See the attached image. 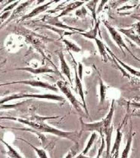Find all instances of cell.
I'll return each mask as SVG.
<instances>
[{
  "instance_id": "1",
  "label": "cell",
  "mask_w": 140,
  "mask_h": 158,
  "mask_svg": "<svg viewBox=\"0 0 140 158\" xmlns=\"http://www.w3.org/2000/svg\"><path fill=\"white\" fill-rule=\"evenodd\" d=\"M59 116H51V117H41L38 116H33L27 118H22L18 117H0V119H9L17 121L18 123H23L26 126L31 127L33 130L39 133H49V134L54 135L55 136L62 138H67L70 140L78 145L79 139H80L81 134L79 131H66L58 129L52 126H49L45 123V120L49 118H56Z\"/></svg>"
},
{
  "instance_id": "2",
  "label": "cell",
  "mask_w": 140,
  "mask_h": 158,
  "mask_svg": "<svg viewBox=\"0 0 140 158\" xmlns=\"http://www.w3.org/2000/svg\"><path fill=\"white\" fill-rule=\"evenodd\" d=\"M57 88L65 95V97L70 101V103H71L72 106L75 109L76 111L80 113V114H82V113H83L81 107L82 103L80 101H78L76 97L73 94L71 90L67 86V84L63 81H58L57 82Z\"/></svg>"
},
{
  "instance_id": "3",
  "label": "cell",
  "mask_w": 140,
  "mask_h": 158,
  "mask_svg": "<svg viewBox=\"0 0 140 158\" xmlns=\"http://www.w3.org/2000/svg\"><path fill=\"white\" fill-rule=\"evenodd\" d=\"M14 84H22V85H30L34 88H41L44 89H47V90H52V91H58L57 87L55 85H52L51 84L47 83V82L42 81H37V80H23V81H15L7 82V83H2L0 84V86H5V85H14Z\"/></svg>"
},
{
  "instance_id": "4",
  "label": "cell",
  "mask_w": 140,
  "mask_h": 158,
  "mask_svg": "<svg viewBox=\"0 0 140 158\" xmlns=\"http://www.w3.org/2000/svg\"><path fill=\"white\" fill-rule=\"evenodd\" d=\"M103 24H104V25L105 26V27L108 29V31H109L110 34H111V38L114 40V41L115 43H116L117 45H118V47H120V49H121L122 52H123V53L125 55L124 49H125L126 50H127L128 52H130L131 55L133 56H133V54L131 52V51L130 50V49L128 48L127 46L126 45V44L124 43V41H123V38H122L121 35L119 34V33H118V31H117V30L115 29L114 27L110 25V24H108L107 21H104Z\"/></svg>"
},
{
  "instance_id": "5",
  "label": "cell",
  "mask_w": 140,
  "mask_h": 158,
  "mask_svg": "<svg viewBox=\"0 0 140 158\" xmlns=\"http://www.w3.org/2000/svg\"><path fill=\"white\" fill-rule=\"evenodd\" d=\"M80 126H81V129L79 132L82 135L83 131H97L99 133L100 135H103V131L105 128H104V122L103 120H101L99 122H96V123H86L82 119V118H80Z\"/></svg>"
},
{
  "instance_id": "6",
  "label": "cell",
  "mask_w": 140,
  "mask_h": 158,
  "mask_svg": "<svg viewBox=\"0 0 140 158\" xmlns=\"http://www.w3.org/2000/svg\"><path fill=\"white\" fill-rule=\"evenodd\" d=\"M42 21L43 22L46 23V24H50V25H53L55 26V27H61L62 29H67V30H70V31H78L80 33H83L84 31V30L83 29H80V28H76V27H69V26L66 25V24L62 23V21H59L58 18L56 16V17H52L50 15H45L43 17V19H42Z\"/></svg>"
},
{
  "instance_id": "7",
  "label": "cell",
  "mask_w": 140,
  "mask_h": 158,
  "mask_svg": "<svg viewBox=\"0 0 140 158\" xmlns=\"http://www.w3.org/2000/svg\"><path fill=\"white\" fill-rule=\"evenodd\" d=\"M14 71H25L33 75H40V74L45 73H55V71L53 69H50L49 67L44 65V66L38 67V68H34V67H20V68H16L14 69Z\"/></svg>"
},
{
  "instance_id": "8",
  "label": "cell",
  "mask_w": 140,
  "mask_h": 158,
  "mask_svg": "<svg viewBox=\"0 0 140 158\" xmlns=\"http://www.w3.org/2000/svg\"><path fill=\"white\" fill-rule=\"evenodd\" d=\"M122 136L123 134L121 132V127H119L117 129L116 138H115L114 146L112 148L111 151H110V157L109 158H118L120 152V148H121V144L122 141Z\"/></svg>"
},
{
  "instance_id": "9",
  "label": "cell",
  "mask_w": 140,
  "mask_h": 158,
  "mask_svg": "<svg viewBox=\"0 0 140 158\" xmlns=\"http://www.w3.org/2000/svg\"><path fill=\"white\" fill-rule=\"evenodd\" d=\"M74 72H75V85H76L75 90H77V93L79 94V95H80V98H81V99H82V101H83V106H82L83 107L86 113V115H89L88 109H87L85 98H84L83 84H82V81L79 78L78 75H77V69H76V67H74Z\"/></svg>"
},
{
  "instance_id": "10",
  "label": "cell",
  "mask_w": 140,
  "mask_h": 158,
  "mask_svg": "<svg viewBox=\"0 0 140 158\" xmlns=\"http://www.w3.org/2000/svg\"><path fill=\"white\" fill-rule=\"evenodd\" d=\"M56 2L57 1H50V2H49L46 3V4L42 5V6H37V8H35L34 9H33L32 11L29 13V14L26 15L25 16H24V17L22 18V19H21V21H24V20H26L27 19H31V18H34V17H35V16L38 15L40 14V13L43 12V11H46L49 7H50V6L52 4V3Z\"/></svg>"
},
{
  "instance_id": "11",
  "label": "cell",
  "mask_w": 140,
  "mask_h": 158,
  "mask_svg": "<svg viewBox=\"0 0 140 158\" xmlns=\"http://www.w3.org/2000/svg\"><path fill=\"white\" fill-rule=\"evenodd\" d=\"M58 57L59 59H60V62H61V69H62V72L64 75L67 77V79L70 81V85H73V81H72L71 79V75H70V69L69 68L68 65L66 62L65 56H64L63 52L61 51L60 52L58 53Z\"/></svg>"
},
{
  "instance_id": "12",
  "label": "cell",
  "mask_w": 140,
  "mask_h": 158,
  "mask_svg": "<svg viewBox=\"0 0 140 158\" xmlns=\"http://www.w3.org/2000/svg\"><path fill=\"white\" fill-rule=\"evenodd\" d=\"M84 3H85V2H73L69 3L67 6H66L65 7H64L63 9H62V11L61 12V14L59 15L58 16H57V17L59 19V18L67 15H68L70 11H74V10L77 9V8H79L80 6H83Z\"/></svg>"
},
{
  "instance_id": "13",
  "label": "cell",
  "mask_w": 140,
  "mask_h": 158,
  "mask_svg": "<svg viewBox=\"0 0 140 158\" xmlns=\"http://www.w3.org/2000/svg\"><path fill=\"white\" fill-rule=\"evenodd\" d=\"M113 132V126L104 130L103 135H105L106 138L105 139V147H106V158H109L110 151H111V136Z\"/></svg>"
},
{
  "instance_id": "14",
  "label": "cell",
  "mask_w": 140,
  "mask_h": 158,
  "mask_svg": "<svg viewBox=\"0 0 140 158\" xmlns=\"http://www.w3.org/2000/svg\"><path fill=\"white\" fill-rule=\"evenodd\" d=\"M0 141L6 146V150H7V151H6V153H7L8 157L9 158H24L14 148L12 147V146L11 145V144H9V143L6 142V141H4V140L2 139V138H0Z\"/></svg>"
},
{
  "instance_id": "15",
  "label": "cell",
  "mask_w": 140,
  "mask_h": 158,
  "mask_svg": "<svg viewBox=\"0 0 140 158\" xmlns=\"http://www.w3.org/2000/svg\"><path fill=\"white\" fill-rule=\"evenodd\" d=\"M30 98V94L29 93H19L16 94L11 95V96H7L3 98L2 100H0V106L2 105L6 104L7 102L11 101V100H17V99H21V98Z\"/></svg>"
},
{
  "instance_id": "16",
  "label": "cell",
  "mask_w": 140,
  "mask_h": 158,
  "mask_svg": "<svg viewBox=\"0 0 140 158\" xmlns=\"http://www.w3.org/2000/svg\"><path fill=\"white\" fill-rule=\"evenodd\" d=\"M114 100H112L111 102V107H110V110L108 112V115L106 116V117L104 118L103 122H104V128L105 129H107V128H110L111 126V121H112V118H113V115H114Z\"/></svg>"
},
{
  "instance_id": "17",
  "label": "cell",
  "mask_w": 140,
  "mask_h": 158,
  "mask_svg": "<svg viewBox=\"0 0 140 158\" xmlns=\"http://www.w3.org/2000/svg\"><path fill=\"white\" fill-rule=\"evenodd\" d=\"M133 134L132 132V129H130L129 133V137H128L127 141H126V146H125L124 149H123V152L121 154V158H128L130 156V153L131 151L132 147V143H133Z\"/></svg>"
},
{
  "instance_id": "18",
  "label": "cell",
  "mask_w": 140,
  "mask_h": 158,
  "mask_svg": "<svg viewBox=\"0 0 140 158\" xmlns=\"http://www.w3.org/2000/svg\"><path fill=\"white\" fill-rule=\"evenodd\" d=\"M105 49H106V50L108 51V52H109L110 54H111V56L112 57H113L114 59V60H117L116 62H119V63L121 64V65H122V66H123V69H126V71H128V72H130V73H131V74H133V75H136V76H138V77L139 76V71H136V70H135V69H132L131 67H130V66H129V65H126V64H125V63H123V62H121V61L120 60V59H118V57H117V56H115V55H114V54L113 52H112L110 50V49H108V47H105Z\"/></svg>"
},
{
  "instance_id": "19",
  "label": "cell",
  "mask_w": 140,
  "mask_h": 158,
  "mask_svg": "<svg viewBox=\"0 0 140 158\" xmlns=\"http://www.w3.org/2000/svg\"><path fill=\"white\" fill-rule=\"evenodd\" d=\"M99 24L100 21H96L95 22V25L94 27V28L92 31H89L87 33H80L78 32V34H80V35L83 36L86 38H88L90 40H94L97 38V35H98V33L99 31Z\"/></svg>"
},
{
  "instance_id": "20",
  "label": "cell",
  "mask_w": 140,
  "mask_h": 158,
  "mask_svg": "<svg viewBox=\"0 0 140 158\" xmlns=\"http://www.w3.org/2000/svg\"><path fill=\"white\" fill-rule=\"evenodd\" d=\"M120 31L121 33H123L124 35H126V37H128L129 38H130L132 40L134 43L137 44L138 45H139V35H136V33H135V31L133 28L130 29H120Z\"/></svg>"
},
{
  "instance_id": "21",
  "label": "cell",
  "mask_w": 140,
  "mask_h": 158,
  "mask_svg": "<svg viewBox=\"0 0 140 158\" xmlns=\"http://www.w3.org/2000/svg\"><path fill=\"white\" fill-rule=\"evenodd\" d=\"M98 78H99V85H100V92H99L100 103H101L102 105H103L104 103H105V100H106V94H107V90H108V87L104 84L102 79L101 78V75L98 76Z\"/></svg>"
},
{
  "instance_id": "22",
  "label": "cell",
  "mask_w": 140,
  "mask_h": 158,
  "mask_svg": "<svg viewBox=\"0 0 140 158\" xmlns=\"http://www.w3.org/2000/svg\"><path fill=\"white\" fill-rule=\"evenodd\" d=\"M95 44H96L97 47H98V51L100 52L102 58L104 62H107V53H106V49H105V45L103 44L102 40H99L98 38L94 39Z\"/></svg>"
},
{
  "instance_id": "23",
  "label": "cell",
  "mask_w": 140,
  "mask_h": 158,
  "mask_svg": "<svg viewBox=\"0 0 140 158\" xmlns=\"http://www.w3.org/2000/svg\"><path fill=\"white\" fill-rule=\"evenodd\" d=\"M20 139L22 140V141H24L25 143H27V144H29V145L32 148V149L34 150V151H35L36 154H37V157L39 158H49L46 151L44 149H42V148H38L37 147H35V146L33 145L32 144H30V142H28V141H26V140L23 139V138H20Z\"/></svg>"
},
{
  "instance_id": "24",
  "label": "cell",
  "mask_w": 140,
  "mask_h": 158,
  "mask_svg": "<svg viewBox=\"0 0 140 158\" xmlns=\"http://www.w3.org/2000/svg\"><path fill=\"white\" fill-rule=\"evenodd\" d=\"M31 2H32V1L25 2H23V3H21V6H18V8H17V9L14 10V12H13L12 15L11 16V18H10V19L9 20V21H7V23H8V22H9V21H11V20H12V19H14V18L18 17V16L19 15L21 14V12H22V11H24V9H25L26 7H27V6H28V5H29V4H30Z\"/></svg>"
},
{
  "instance_id": "25",
  "label": "cell",
  "mask_w": 140,
  "mask_h": 158,
  "mask_svg": "<svg viewBox=\"0 0 140 158\" xmlns=\"http://www.w3.org/2000/svg\"><path fill=\"white\" fill-rule=\"evenodd\" d=\"M63 42L65 43L66 48L68 51H73V52H79L81 51V49L80 47H79L77 44H75L74 43H73L72 41L68 40L63 39Z\"/></svg>"
},
{
  "instance_id": "26",
  "label": "cell",
  "mask_w": 140,
  "mask_h": 158,
  "mask_svg": "<svg viewBox=\"0 0 140 158\" xmlns=\"http://www.w3.org/2000/svg\"><path fill=\"white\" fill-rule=\"evenodd\" d=\"M96 138H97V134L95 132H93V134L91 135V136H90V139H89L88 142H87L86 144V146L85 148L83 149V152H82V154H83V155H86V154L89 152V151H90V148H92V146H93L94 142H95V141L96 140Z\"/></svg>"
},
{
  "instance_id": "27",
  "label": "cell",
  "mask_w": 140,
  "mask_h": 158,
  "mask_svg": "<svg viewBox=\"0 0 140 158\" xmlns=\"http://www.w3.org/2000/svg\"><path fill=\"white\" fill-rule=\"evenodd\" d=\"M44 27L52 30V31H55L56 33H58V34H59L61 38H63V37H65L66 35H71V34H74V33L72 32H67V31H63V30H58L57 27H50V26H46V25H44Z\"/></svg>"
},
{
  "instance_id": "28",
  "label": "cell",
  "mask_w": 140,
  "mask_h": 158,
  "mask_svg": "<svg viewBox=\"0 0 140 158\" xmlns=\"http://www.w3.org/2000/svg\"><path fill=\"white\" fill-rule=\"evenodd\" d=\"M98 2H94V1H91V2H87V8H88L90 10V11H92V13H93V16L94 18V21H95V22H96V12H95V5H96V3Z\"/></svg>"
},
{
  "instance_id": "29",
  "label": "cell",
  "mask_w": 140,
  "mask_h": 158,
  "mask_svg": "<svg viewBox=\"0 0 140 158\" xmlns=\"http://www.w3.org/2000/svg\"><path fill=\"white\" fill-rule=\"evenodd\" d=\"M101 138H102V144L101 146H100L99 149H98V154H97L96 157L95 158H101V155L102 154V152L105 148V138H104V135H102Z\"/></svg>"
},
{
  "instance_id": "30",
  "label": "cell",
  "mask_w": 140,
  "mask_h": 158,
  "mask_svg": "<svg viewBox=\"0 0 140 158\" xmlns=\"http://www.w3.org/2000/svg\"><path fill=\"white\" fill-rule=\"evenodd\" d=\"M86 14H87V11L86 10L85 7H83L81 9L77 10V11H76V15L79 18L85 17V16L86 15Z\"/></svg>"
},
{
  "instance_id": "31",
  "label": "cell",
  "mask_w": 140,
  "mask_h": 158,
  "mask_svg": "<svg viewBox=\"0 0 140 158\" xmlns=\"http://www.w3.org/2000/svg\"><path fill=\"white\" fill-rule=\"evenodd\" d=\"M83 66L82 65L81 62H79L78 63V71H77V75H78L79 78L82 81L83 78Z\"/></svg>"
},
{
  "instance_id": "32",
  "label": "cell",
  "mask_w": 140,
  "mask_h": 158,
  "mask_svg": "<svg viewBox=\"0 0 140 158\" xmlns=\"http://www.w3.org/2000/svg\"><path fill=\"white\" fill-rule=\"evenodd\" d=\"M20 2H13V4H11V5H10V6H8L7 8H6V9H5L4 10H3L2 11V13H5V12H6V11H10V10H11L12 9H14V7H15L16 6H17L18 4V3Z\"/></svg>"
},
{
  "instance_id": "33",
  "label": "cell",
  "mask_w": 140,
  "mask_h": 158,
  "mask_svg": "<svg viewBox=\"0 0 140 158\" xmlns=\"http://www.w3.org/2000/svg\"><path fill=\"white\" fill-rule=\"evenodd\" d=\"M9 15H10V11H7V12L3 13V15L0 17V24L2 23V21H5L6 19H8Z\"/></svg>"
},
{
  "instance_id": "34",
  "label": "cell",
  "mask_w": 140,
  "mask_h": 158,
  "mask_svg": "<svg viewBox=\"0 0 140 158\" xmlns=\"http://www.w3.org/2000/svg\"><path fill=\"white\" fill-rule=\"evenodd\" d=\"M65 158H73V153H72V151H69Z\"/></svg>"
},
{
  "instance_id": "35",
  "label": "cell",
  "mask_w": 140,
  "mask_h": 158,
  "mask_svg": "<svg viewBox=\"0 0 140 158\" xmlns=\"http://www.w3.org/2000/svg\"><path fill=\"white\" fill-rule=\"evenodd\" d=\"M75 158H91V157H87V156H86V155H83V154L81 153V154H80L79 155H77Z\"/></svg>"
},
{
  "instance_id": "36",
  "label": "cell",
  "mask_w": 140,
  "mask_h": 158,
  "mask_svg": "<svg viewBox=\"0 0 140 158\" xmlns=\"http://www.w3.org/2000/svg\"><path fill=\"white\" fill-rule=\"evenodd\" d=\"M0 96H2V95H1V94H0Z\"/></svg>"
}]
</instances>
